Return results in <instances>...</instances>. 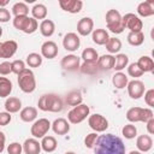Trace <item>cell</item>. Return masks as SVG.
Listing matches in <instances>:
<instances>
[{"label":"cell","instance_id":"1","mask_svg":"<svg viewBox=\"0 0 154 154\" xmlns=\"http://www.w3.org/2000/svg\"><path fill=\"white\" fill-rule=\"evenodd\" d=\"M125 150L123 140L113 134L99 136L94 146L95 154H125Z\"/></svg>","mask_w":154,"mask_h":154},{"label":"cell","instance_id":"2","mask_svg":"<svg viewBox=\"0 0 154 154\" xmlns=\"http://www.w3.org/2000/svg\"><path fill=\"white\" fill-rule=\"evenodd\" d=\"M37 106L43 112H60L64 108V103L60 96L55 94H45L38 99Z\"/></svg>","mask_w":154,"mask_h":154},{"label":"cell","instance_id":"3","mask_svg":"<svg viewBox=\"0 0 154 154\" xmlns=\"http://www.w3.org/2000/svg\"><path fill=\"white\" fill-rule=\"evenodd\" d=\"M18 85L23 93H32L36 89L35 75L31 70L25 69L22 73L18 75Z\"/></svg>","mask_w":154,"mask_h":154},{"label":"cell","instance_id":"4","mask_svg":"<svg viewBox=\"0 0 154 154\" xmlns=\"http://www.w3.org/2000/svg\"><path fill=\"white\" fill-rule=\"evenodd\" d=\"M153 111L150 108H142V107H131L126 112V119L130 123L143 122L147 123L149 119L153 118Z\"/></svg>","mask_w":154,"mask_h":154},{"label":"cell","instance_id":"5","mask_svg":"<svg viewBox=\"0 0 154 154\" xmlns=\"http://www.w3.org/2000/svg\"><path fill=\"white\" fill-rule=\"evenodd\" d=\"M89 106L81 103L76 107H73L69 113H67V120L71 124H79L82 123L88 116H89Z\"/></svg>","mask_w":154,"mask_h":154},{"label":"cell","instance_id":"6","mask_svg":"<svg viewBox=\"0 0 154 154\" xmlns=\"http://www.w3.org/2000/svg\"><path fill=\"white\" fill-rule=\"evenodd\" d=\"M49 129H51V122L47 118H40L31 125L30 134L32 135L34 138H42L46 136Z\"/></svg>","mask_w":154,"mask_h":154},{"label":"cell","instance_id":"7","mask_svg":"<svg viewBox=\"0 0 154 154\" xmlns=\"http://www.w3.org/2000/svg\"><path fill=\"white\" fill-rule=\"evenodd\" d=\"M123 23L125 25V29H129L130 32H140L142 31L143 23L142 20L134 13H126L124 17H122Z\"/></svg>","mask_w":154,"mask_h":154},{"label":"cell","instance_id":"8","mask_svg":"<svg viewBox=\"0 0 154 154\" xmlns=\"http://www.w3.org/2000/svg\"><path fill=\"white\" fill-rule=\"evenodd\" d=\"M88 124L90 129H93L95 132H103L108 128V120L99 113L91 114L88 118Z\"/></svg>","mask_w":154,"mask_h":154},{"label":"cell","instance_id":"9","mask_svg":"<svg viewBox=\"0 0 154 154\" xmlns=\"http://www.w3.org/2000/svg\"><path fill=\"white\" fill-rule=\"evenodd\" d=\"M128 94L131 99L134 100H137L140 97L143 96L144 94V83L142 81H138V79H132L130 82H128Z\"/></svg>","mask_w":154,"mask_h":154},{"label":"cell","instance_id":"10","mask_svg":"<svg viewBox=\"0 0 154 154\" xmlns=\"http://www.w3.org/2000/svg\"><path fill=\"white\" fill-rule=\"evenodd\" d=\"M79 64H81V58L75 55V54H67L60 61V66L66 71H76V70H78L79 66H81Z\"/></svg>","mask_w":154,"mask_h":154},{"label":"cell","instance_id":"11","mask_svg":"<svg viewBox=\"0 0 154 154\" xmlns=\"http://www.w3.org/2000/svg\"><path fill=\"white\" fill-rule=\"evenodd\" d=\"M79 45H81L79 36L77 34H75V32H67L63 38V46L69 52L77 51L79 48Z\"/></svg>","mask_w":154,"mask_h":154},{"label":"cell","instance_id":"12","mask_svg":"<svg viewBox=\"0 0 154 154\" xmlns=\"http://www.w3.org/2000/svg\"><path fill=\"white\" fill-rule=\"evenodd\" d=\"M94 30V22L90 17L81 18L77 23V32L81 36H88Z\"/></svg>","mask_w":154,"mask_h":154},{"label":"cell","instance_id":"13","mask_svg":"<svg viewBox=\"0 0 154 154\" xmlns=\"http://www.w3.org/2000/svg\"><path fill=\"white\" fill-rule=\"evenodd\" d=\"M17 48H18V45L13 40H7V41L2 42L1 49H0V58H4V59L12 58L14 55V53L17 52Z\"/></svg>","mask_w":154,"mask_h":154},{"label":"cell","instance_id":"14","mask_svg":"<svg viewBox=\"0 0 154 154\" xmlns=\"http://www.w3.org/2000/svg\"><path fill=\"white\" fill-rule=\"evenodd\" d=\"M58 45L54 41H46L41 46V55L47 59H54L58 55Z\"/></svg>","mask_w":154,"mask_h":154},{"label":"cell","instance_id":"15","mask_svg":"<svg viewBox=\"0 0 154 154\" xmlns=\"http://www.w3.org/2000/svg\"><path fill=\"white\" fill-rule=\"evenodd\" d=\"M59 6L66 12L78 13L82 10L83 2L81 0H59Z\"/></svg>","mask_w":154,"mask_h":154},{"label":"cell","instance_id":"16","mask_svg":"<svg viewBox=\"0 0 154 154\" xmlns=\"http://www.w3.org/2000/svg\"><path fill=\"white\" fill-rule=\"evenodd\" d=\"M52 130L57 135H66L70 131V123L65 118H58L52 124Z\"/></svg>","mask_w":154,"mask_h":154},{"label":"cell","instance_id":"17","mask_svg":"<svg viewBox=\"0 0 154 154\" xmlns=\"http://www.w3.org/2000/svg\"><path fill=\"white\" fill-rule=\"evenodd\" d=\"M22 147L25 154H40L41 152V143L36 138H26Z\"/></svg>","mask_w":154,"mask_h":154},{"label":"cell","instance_id":"18","mask_svg":"<svg viewBox=\"0 0 154 154\" xmlns=\"http://www.w3.org/2000/svg\"><path fill=\"white\" fill-rule=\"evenodd\" d=\"M136 147L138 149V152L141 153H146L149 152L153 147V140L149 135H141L137 137L136 140Z\"/></svg>","mask_w":154,"mask_h":154},{"label":"cell","instance_id":"19","mask_svg":"<svg viewBox=\"0 0 154 154\" xmlns=\"http://www.w3.org/2000/svg\"><path fill=\"white\" fill-rule=\"evenodd\" d=\"M96 65L100 70H112L114 67V57L112 54H103L97 59Z\"/></svg>","mask_w":154,"mask_h":154},{"label":"cell","instance_id":"20","mask_svg":"<svg viewBox=\"0 0 154 154\" xmlns=\"http://www.w3.org/2000/svg\"><path fill=\"white\" fill-rule=\"evenodd\" d=\"M137 13L141 17H150L154 14V1L149 0V1H143L140 2L137 6Z\"/></svg>","mask_w":154,"mask_h":154},{"label":"cell","instance_id":"21","mask_svg":"<svg viewBox=\"0 0 154 154\" xmlns=\"http://www.w3.org/2000/svg\"><path fill=\"white\" fill-rule=\"evenodd\" d=\"M55 31V24L51 19H43L40 24V32L45 37H51Z\"/></svg>","mask_w":154,"mask_h":154},{"label":"cell","instance_id":"22","mask_svg":"<svg viewBox=\"0 0 154 154\" xmlns=\"http://www.w3.org/2000/svg\"><path fill=\"white\" fill-rule=\"evenodd\" d=\"M91 38H93L94 43H96L99 46H102V45H106L109 36H108V32L105 29H95V30H93Z\"/></svg>","mask_w":154,"mask_h":154},{"label":"cell","instance_id":"23","mask_svg":"<svg viewBox=\"0 0 154 154\" xmlns=\"http://www.w3.org/2000/svg\"><path fill=\"white\" fill-rule=\"evenodd\" d=\"M19 117L23 122L25 123H31L36 119L37 117V109L35 107H31V106H28V107H24L20 113H19Z\"/></svg>","mask_w":154,"mask_h":154},{"label":"cell","instance_id":"24","mask_svg":"<svg viewBox=\"0 0 154 154\" xmlns=\"http://www.w3.org/2000/svg\"><path fill=\"white\" fill-rule=\"evenodd\" d=\"M40 143H41V149L45 150L46 153L54 152L57 149V146H58L57 140L53 136H45V137H42V141Z\"/></svg>","mask_w":154,"mask_h":154},{"label":"cell","instance_id":"25","mask_svg":"<svg viewBox=\"0 0 154 154\" xmlns=\"http://www.w3.org/2000/svg\"><path fill=\"white\" fill-rule=\"evenodd\" d=\"M82 101H83V96H82L79 90H72L65 97V102L69 106H72V107H76L78 105H81Z\"/></svg>","mask_w":154,"mask_h":154},{"label":"cell","instance_id":"26","mask_svg":"<svg viewBox=\"0 0 154 154\" xmlns=\"http://www.w3.org/2000/svg\"><path fill=\"white\" fill-rule=\"evenodd\" d=\"M22 108V101L18 97L11 96L5 101V109L8 113H17Z\"/></svg>","mask_w":154,"mask_h":154},{"label":"cell","instance_id":"27","mask_svg":"<svg viewBox=\"0 0 154 154\" xmlns=\"http://www.w3.org/2000/svg\"><path fill=\"white\" fill-rule=\"evenodd\" d=\"M136 64H137V66L142 70L143 73H144V72H152V71L154 70V61H153V59H152L150 57H148V55L141 57Z\"/></svg>","mask_w":154,"mask_h":154},{"label":"cell","instance_id":"28","mask_svg":"<svg viewBox=\"0 0 154 154\" xmlns=\"http://www.w3.org/2000/svg\"><path fill=\"white\" fill-rule=\"evenodd\" d=\"M81 58L84 60V63L95 64V63L97 61V59H99V54H97V52H96L94 48L87 47V48L82 52V57H81Z\"/></svg>","mask_w":154,"mask_h":154},{"label":"cell","instance_id":"29","mask_svg":"<svg viewBox=\"0 0 154 154\" xmlns=\"http://www.w3.org/2000/svg\"><path fill=\"white\" fill-rule=\"evenodd\" d=\"M128 76L123 72H116L112 77V83L117 89H124L128 85Z\"/></svg>","mask_w":154,"mask_h":154},{"label":"cell","instance_id":"30","mask_svg":"<svg viewBox=\"0 0 154 154\" xmlns=\"http://www.w3.org/2000/svg\"><path fill=\"white\" fill-rule=\"evenodd\" d=\"M129 63V57L124 53H119L114 57V70L118 72H122V70H124L128 66Z\"/></svg>","mask_w":154,"mask_h":154},{"label":"cell","instance_id":"31","mask_svg":"<svg viewBox=\"0 0 154 154\" xmlns=\"http://www.w3.org/2000/svg\"><path fill=\"white\" fill-rule=\"evenodd\" d=\"M12 91V82L6 77H0V97L10 96Z\"/></svg>","mask_w":154,"mask_h":154},{"label":"cell","instance_id":"32","mask_svg":"<svg viewBox=\"0 0 154 154\" xmlns=\"http://www.w3.org/2000/svg\"><path fill=\"white\" fill-rule=\"evenodd\" d=\"M31 14H32V18H35L36 20L37 19H46V17H47V7L43 4H36L31 8Z\"/></svg>","mask_w":154,"mask_h":154},{"label":"cell","instance_id":"33","mask_svg":"<svg viewBox=\"0 0 154 154\" xmlns=\"http://www.w3.org/2000/svg\"><path fill=\"white\" fill-rule=\"evenodd\" d=\"M122 48V41L117 37H109L108 41L106 42V49L111 53V54H116L120 51Z\"/></svg>","mask_w":154,"mask_h":154},{"label":"cell","instance_id":"34","mask_svg":"<svg viewBox=\"0 0 154 154\" xmlns=\"http://www.w3.org/2000/svg\"><path fill=\"white\" fill-rule=\"evenodd\" d=\"M143 41H144V35H143L142 31H140V32H129L128 34V42L131 46H135V47L141 46L143 43Z\"/></svg>","mask_w":154,"mask_h":154},{"label":"cell","instance_id":"35","mask_svg":"<svg viewBox=\"0 0 154 154\" xmlns=\"http://www.w3.org/2000/svg\"><path fill=\"white\" fill-rule=\"evenodd\" d=\"M122 20V14L117 10H108L106 13V24L107 25H113L117 24Z\"/></svg>","mask_w":154,"mask_h":154},{"label":"cell","instance_id":"36","mask_svg":"<svg viewBox=\"0 0 154 154\" xmlns=\"http://www.w3.org/2000/svg\"><path fill=\"white\" fill-rule=\"evenodd\" d=\"M12 13L14 14V17L18 16H28L29 13V7L25 2H16L12 6Z\"/></svg>","mask_w":154,"mask_h":154},{"label":"cell","instance_id":"37","mask_svg":"<svg viewBox=\"0 0 154 154\" xmlns=\"http://www.w3.org/2000/svg\"><path fill=\"white\" fill-rule=\"evenodd\" d=\"M25 61L30 67H38L42 64V55L38 53H30L28 54Z\"/></svg>","mask_w":154,"mask_h":154},{"label":"cell","instance_id":"38","mask_svg":"<svg viewBox=\"0 0 154 154\" xmlns=\"http://www.w3.org/2000/svg\"><path fill=\"white\" fill-rule=\"evenodd\" d=\"M122 134H123V136H124L125 138L132 140V138H135L136 135H137V129H136V126L132 125V124H126V125L123 126Z\"/></svg>","mask_w":154,"mask_h":154},{"label":"cell","instance_id":"39","mask_svg":"<svg viewBox=\"0 0 154 154\" xmlns=\"http://www.w3.org/2000/svg\"><path fill=\"white\" fill-rule=\"evenodd\" d=\"M29 17L28 16H18V17H14L13 18V26L20 31L24 30L25 25H26V22H28Z\"/></svg>","mask_w":154,"mask_h":154},{"label":"cell","instance_id":"40","mask_svg":"<svg viewBox=\"0 0 154 154\" xmlns=\"http://www.w3.org/2000/svg\"><path fill=\"white\" fill-rule=\"evenodd\" d=\"M37 28H38L37 20H36L35 18H32V17H29V19H28V22H26V25H25V28H24V30H23V32H25V34H32V32H35V31L37 30Z\"/></svg>","mask_w":154,"mask_h":154},{"label":"cell","instance_id":"41","mask_svg":"<svg viewBox=\"0 0 154 154\" xmlns=\"http://www.w3.org/2000/svg\"><path fill=\"white\" fill-rule=\"evenodd\" d=\"M11 69H12V72L18 76V75L22 73L26 67H25V63L19 59V60H13V61L11 63Z\"/></svg>","mask_w":154,"mask_h":154},{"label":"cell","instance_id":"42","mask_svg":"<svg viewBox=\"0 0 154 154\" xmlns=\"http://www.w3.org/2000/svg\"><path fill=\"white\" fill-rule=\"evenodd\" d=\"M128 73H129V76H131V77H134V78L141 77V76L143 75L142 70L137 66L136 63H131V64L128 66Z\"/></svg>","mask_w":154,"mask_h":154},{"label":"cell","instance_id":"43","mask_svg":"<svg viewBox=\"0 0 154 154\" xmlns=\"http://www.w3.org/2000/svg\"><path fill=\"white\" fill-rule=\"evenodd\" d=\"M79 69H81V71L83 72V73H95L96 71H97V65H96V63L95 64H89V63H83V65L82 66H79Z\"/></svg>","mask_w":154,"mask_h":154},{"label":"cell","instance_id":"44","mask_svg":"<svg viewBox=\"0 0 154 154\" xmlns=\"http://www.w3.org/2000/svg\"><path fill=\"white\" fill-rule=\"evenodd\" d=\"M97 137H99V136H97L96 132H91V134L87 135L85 138H84V144H85V147H87V148H94Z\"/></svg>","mask_w":154,"mask_h":154},{"label":"cell","instance_id":"45","mask_svg":"<svg viewBox=\"0 0 154 154\" xmlns=\"http://www.w3.org/2000/svg\"><path fill=\"white\" fill-rule=\"evenodd\" d=\"M22 150H23V147L18 142H12L7 147V153L8 154H22Z\"/></svg>","mask_w":154,"mask_h":154},{"label":"cell","instance_id":"46","mask_svg":"<svg viewBox=\"0 0 154 154\" xmlns=\"http://www.w3.org/2000/svg\"><path fill=\"white\" fill-rule=\"evenodd\" d=\"M144 101L149 107H154V89H148L144 93Z\"/></svg>","mask_w":154,"mask_h":154},{"label":"cell","instance_id":"47","mask_svg":"<svg viewBox=\"0 0 154 154\" xmlns=\"http://www.w3.org/2000/svg\"><path fill=\"white\" fill-rule=\"evenodd\" d=\"M11 72H12L11 63L7 61V60L2 61V63L0 64V75H2V76H7V75H10Z\"/></svg>","mask_w":154,"mask_h":154},{"label":"cell","instance_id":"48","mask_svg":"<svg viewBox=\"0 0 154 154\" xmlns=\"http://www.w3.org/2000/svg\"><path fill=\"white\" fill-rule=\"evenodd\" d=\"M11 19V13L5 7H0V23H7Z\"/></svg>","mask_w":154,"mask_h":154},{"label":"cell","instance_id":"49","mask_svg":"<svg viewBox=\"0 0 154 154\" xmlns=\"http://www.w3.org/2000/svg\"><path fill=\"white\" fill-rule=\"evenodd\" d=\"M12 117L8 112H0V126H5L11 122Z\"/></svg>","mask_w":154,"mask_h":154},{"label":"cell","instance_id":"50","mask_svg":"<svg viewBox=\"0 0 154 154\" xmlns=\"http://www.w3.org/2000/svg\"><path fill=\"white\" fill-rule=\"evenodd\" d=\"M146 124H147V131H148V134L149 135H153L154 134V118L149 119Z\"/></svg>","mask_w":154,"mask_h":154},{"label":"cell","instance_id":"51","mask_svg":"<svg viewBox=\"0 0 154 154\" xmlns=\"http://www.w3.org/2000/svg\"><path fill=\"white\" fill-rule=\"evenodd\" d=\"M5 141H6L5 134L2 131H0V153H2L5 149Z\"/></svg>","mask_w":154,"mask_h":154},{"label":"cell","instance_id":"52","mask_svg":"<svg viewBox=\"0 0 154 154\" xmlns=\"http://www.w3.org/2000/svg\"><path fill=\"white\" fill-rule=\"evenodd\" d=\"M7 4H8V1H7V0H5V1H0V7H5Z\"/></svg>","mask_w":154,"mask_h":154},{"label":"cell","instance_id":"53","mask_svg":"<svg viewBox=\"0 0 154 154\" xmlns=\"http://www.w3.org/2000/svg\"><path fill=\"white\" fill-rule=\"evenodd\" d=\"M129 154H142L141 152H138V150H131Z\"/></svg>","mask_w":154,"mask_h":154},{"label":"cell","instance_id":"54","mask_svg":"<svg viewBox=\"0 0 154 154\" xmlns=\"http://www.w3.org/2000/svg\"><path fill=\"white\" fill-rule=\"evenodd\" d=\"M65 154H76V153H75V152H66Z\"/></svg>","mask_w":154,"mask_h":154},{"label":"cell","instance_id":"55","mask_svg":"<svg viewBox=\"0 0 154 154\" xmlns=\"http://www.w3.org/2000/svg\"><path fill=\"white\" fill-rule=\"evenodd\" d=\"M1 35H2V28L0 26V37H1Z\"/></svg>","mask_w":154,"mask_h":154},{"label":"cell","instance_id":"56","mask_svg":"<svg viewBox=\"0 0 154 154\" xmlns=\"http://www.w3.org/2000/svg\"><path fill=\"white\" fill-rule=\"evenodd\" d=\"M1 43H2V42H0V49H1Z\"/></svg>","mask_w":154,"mask_h":154}]
</instances>
